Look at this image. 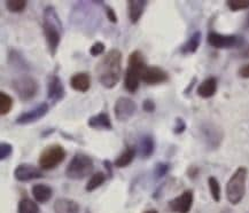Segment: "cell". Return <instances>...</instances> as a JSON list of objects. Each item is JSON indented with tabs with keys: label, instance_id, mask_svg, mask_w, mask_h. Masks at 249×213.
<instances>
[{
	"label": "cell",
	"instance_id": "cell-1",
	"mask_svg": "<svg viewBox=\"0 0 249 213\" xmlns=\"http://www.w3.org/2000/svg\"><path fill=\"white\" fill-rule=\"evenodd\" d=\"M95 74L100 84L106 88H114L119 84L122 75V53L110 49L95 66Z\"/></svg>",
	"mask_w": 249,
	"mask_h": 213
},
{
	"label": "cell",
	"instance_id": "cell-2",
	"mask_svg": "<svg viewBox=\"0 0 249 213\" xmlns=\"http://www.w3.org/2000/svg\"><path fill=\"white\" fill-rule=\"evenodd\" d=\"M43 31L51 55L54 56L61 41L62 22L53 6H47L43 13Z\"/></svg>",
	"mask_w": 249,
	"mask_h": 213
},
{
	"label": "cell",
	"instance_id": "cell-3",
	"mask_svg": "<svg viewBox=\"0 0 249 213\" xmlns=\"http://www.w3.org/2000/svg\"><path fill=\"white\" fill-rule=\"evenodd\" d=\"M146 61L140 50H133L127 60V68L124 76V87L130 93H136L142 82L143 70L146 69Z\"/></svg>",
	"mask_w": 249,
	"mask_h": 213
},
{
	"label": "cell",
	"instance_id": "cell-4",
	"mask_svg": "<svg viewBox=\"0 0 249 213\" xmlns=\"http://www.w3.org/2000/svg\"><path fill=\"white\" fill-rule=\"evenodd\" d=\"M94 163L89 155L78 152L66 167V177L70 180H83L93 172Z\"/></svg>",
	"mask_w": 249,
	"mask_h": 213
},
{
	"label": "cell",
	"instance_id": "cell-5",
	"mask_svg": "<svg viewBox=\"0 0 249 213\" xmlns=\"http://www.w3.org/2000/svg\"><path fill=\"white\" fill-rule=\"evenodd\" d=\"M246 180H247V168H237L226 183V198L233 205H237L242 201L246 193Z\"/></svg>",
	"mask_w": 249,
	"mask_h": 213
},
{
	"label": "cell",
	"instance_id": "cell-6",
	"mask_svg": "<svg viewBox=\"0 0 249 213\" xmlns=\"http://www.w3.org/2000/svg\"><path fill=\"white\" fill-rule=\"evenodd\" d=\"M67 151L61 145H50L40 152L38 163L44 171H50L59 166L66 160Z\"/></svg>",
	"mask_w": 249,
	"mask_h": 213
},
{
	"label": "cell",
	"instance_id": "cell-7",
	"mask_svg": "<svg viewBox=\"0 0 249 213\" xmlns=\"http://www.w3.org/2000/svg\"><path fill=\"white\" fill-rule=\"evenodd\" d=\"M12 88L20 100L29 101L38 94L39 84L34 77L24 75L12 82Z\"/></svg>",
	"mask_w": 249,
	"mask_h": 213
},
{
	"label": "cell",
	"instance_id": "cell-8",
	"mask_svg": "<svg viewBox=\"0 0 249 213\" xmlns=\"http://www.w3.org/2000/svg\"><path fill=\"white\" fill-rule=\"evenodd\" d=\"M199 131L201 139L210 150L218 148L224 139L222 127L213 122H203L199 127Z\"/></svg>",
	"mask_w": 249,
	"mask_h": 213
},
{
	"label": "cell",
	"instance_id": "cell-9",
	"mask_svg": "<svg viewBox=\"0 0 249 213\" xmlns=\"http://www.w3.org/2000/svg\"><path fill=\"white\" fill-rule=\"evenodd\" d=\"M207 41L210 46L215 49H234L242 45L244 39L241 37L235 36V34H222L218 33H209L207 37Z\"/></svg>",
	"mask_w": 249,
	"mask_h": 213
},
{
	"label": "cell",
	"instance_id": "cell-10",
	"mask_svg": "<svg viewBox=\"0 0 249 213\" xmlns=\"http://www.w3.org/2000/svg\"><path fill=\"white\" fill-rule=\"evenodd\" d=\"M137 111V103L132 98L121 97L116 100L114 104V114L117 120L120 122H126L132 118Z\"/></svg>",
	"mask_w": 249,
	"mask_h": 213
},
{
	"label": "cell",
	"instance_id": "cell-11",
	"mask_svg": "<svg viewBox=\"0 0 249 213\" xmlns=\"http://www.w3.org/2000/svg\"><path fill=\"white\" fill-rule=\"evenodd\" d=\"M50 110V106L47 102H41L38 104L37 107H35L34 109L25 111V113L21 114L20 116L15 119V123L18 125H28V124L35 123L37 120L43 118L44 116L47 115Z\"/></svg>",
	"mask_w": 249,
	"mask_h": 213
},
{
	"label": "cell",
	"instance_id": "cell-12",
	"mask_svg": "<svg viewBox=\"0 0 249 213\" xmlns=\"http://www.w3.org/2000/svg\"><path fill=\"white\" fill-rule=\"evenodd\" d=\"M193 199L194 196L192 190H185L179 196L171 199L168 203V206L170 211L175 213H188L193 205Z\"/></svg>",
	"mask_w": 249,
	"mask_h": 213
},
{
	"label": "cell",
	"instance_id": "cell-13",
	"mask_svg": "<svg viewBox=\"0 0 249 213\" xmlns=\"http://www.w3.org/2000/svg\"><path fill=\"white\" fill-rule=\"evenodd\" d=\"M15 179L20 182H28V181L41 179L44 178V173L41 172L39 168L34 166V165L23 163L18 165L17 168L14 170Z\"/></svg>",
	"mask_w": 249,
	"mask_h": 213
},
{
	"label": "cell",
	"instance_id": "cell-14",
	"mask_svg": "<svg viewBox=\"0 0 249 213\" xmlns=\"http://www.w3.org/2000/svg\"><path fill=\"white\" fill-rule=\"evenodd\" d=\"M65 95L66 90L61 78L57 75H51L47 81V98L53 102H57V101H61Z\"/></svg>",
	"mask_w": 249,
	"mask_h": 213
},
{
	"label": "cell",
	"instance_id": "cell-15",
	"mask_svg": "<svg viewBox=\"0 0 249 213\" xmlns=\"http://www.w3.org/2000/svg\"><path fill=\"white\" fill-rule=\"evenodd\" d=\"M169 79L168 72L160 66H146L142 74V82L147 85H159Z\"/></svg>",
	"mask_w": 249,
	"mask_h": 213
},
{
	"label": "cell",
	"instance_id": "cell-16",
	"mask_svg": "<svg viewBox=\"0 0 249 213\" xmlns=\"http://www.w3.org/2000/svg\"><path fill=\"white\" fill-rule=\"evenodd\" d=\"M148 2L145 0H129L126 2L127 5V15L129 20L132 24H137L142 18L143 12H145L146 6Z\"/></svg>",
	"mask_w": 249,
	"mask_h": 213
},
{
	"label": "cell",
	"instance_id": "cell-17",
	"mask_svg": "<svg viewBox=\"0 0 249 213\" xmlns=\"http://www.w3.org/2000/svg\"><path fill=\"white\" fill-rule=\"evenodd\" d=\"M70 86L72 90L85 93L91 87V77L88 72H77L70 78Z\"/></svg>",
	"mask_w": 249,
	"mask_h": 213
},
{
	"label": "cell",
	"instance_id": "cell-18",
	"mask_svg": "<svg viewBox=\"0 0 249 213\" xmlns=\"http://www.w3.org/2000/svg\"><path fill=\"white\" fill-rule=\"evenodd\" d=\"M88 125L94 130H105V131H111L113 124L106 113H100L89 118Z\"/></svg>",
	"mask_w": 249,
	"mask_h": 213
},
{
	"label": "cell",
	"instance_id": "cell-19",
	"mask_svg": "<svg viewBox=\"0 0 249 213\" xmlns=\"http://www.w3.org/2000/svg\"><path fill=\"white\" fill-rule=\"evenodd\" d=\"M54 213H79V205L74 199L57 198L53 204Z\"/></svg>",
	"mask_w": 249,
	"mask_h": 213
},
{
	"label": "cell",
	"instance_id": "cell-20",
	"mask_svg": "<svg viewBox=\"0 0 249 213\" xmlns=\"http://www.w3.org/2000/svg\"><path fill=\"white\" fill-rule=\"evenodd\" d=\"M155 150V142L152 135L145 134L139 139L138 152L142 158H149Z\"/></svg>",
	"mask_w": 249,
	"mask_h": 213
},
{
	"label": "cell",
	"instance_id": "cell-21",
	"mask_svg": "<svg viewBox=\"0 0 249 213\" xmlns=\"http://www.w3.org/2000/svg\"><path fill=\"white\" fill-rule=\"evenodd\" d=\"M31 193H33L35 201H37L38 203H47L53 195L52 188L44 183L35 184L33 189H31Z\"/></svg>",
	"mask_w": 249,
	"mask_h": 213
},
{
	"label": "cell",
	"instance_id": "cell-22",
	"mask_svg": "<svg viewBox=\"0 0 249 213\" xmlns=\"http://www.w3.org/2000/svg\"><path fill=\"white\" fill-rule=\"evenodd\" d=\"M217 91V79L215 77H209L201 82L197 87V95L203 98H209L215 95Z\"/></svg>",
	"mask_w": 249,
	"mask_h": 213
},
{
	"label": "cell",
	"instance_id": "cell-23",
	"mask_svg": "<svg viewBox=\"0 0 249 213\" xmlns=\"http://www.w3.org/2000/svg\"><path fill=\"white\" fill-rule=\"evenodd\" d=\"M135 157H136V149L131 147V146H127V147H125V149L121 152L119 157L115 160L114 166L119 168L129 166V165L132 163V161L135 160Z\"/></svg>",
	"mask_w": 249,
	"mask_h": 213
},
{
	"label": "cell",
	"instance_id": "cell-24",
	"mask_svg": "<svg viewBox=\"0 0 249 213\" xmlns=\"http://www.w3.org/2000/svg\"><path fill=\"white\" fill-rule=\"evenodd\" d=\"M201 43V33L200 31H196V33L191 34L186 43L181 46L180 52L184 54H193L196 53L197 49H199Z\"/></svg>",
	"mask_w": 249,
	"mask_h": 213
},
{
	"label": "cell",
	"instance_id": "cell-25",
	"mask_svg": "<svg viewBox=\"0 0 249 213\" xmlns=\"http://www.w3.org/2000/svg\"><path fill=\"white\" fill-rule=\"evenodd\" d=\"M18 213H40V210L34 199L24 197L18 202Z\"/></svg>",
	"mask_w": 249,
	"mask_h": 213
},
{
	"label": "cell",
	"instance_id": "cell-26",
	"mask_svg": "<svg viewBox=\"0 0 249 213\" xmlns=\"http://www.w3.org/2000/svg\"><path fill=\"white\" fill-rule=\"evenodd\" d=\"M106 179H107V177L104 172L94 173L93 176L90 178V180L88 181V183H86L85 190L88 193L93 192V190H95L97 188H99L100 186H102L105 181H106Z\"/></svg>",
	"mask_w": 249,
	"mask_h": 213
},
{
	"label": "cell",
	"instance_id": "cell-27",
	"mask_svg": "<svg viewBox=\"0 0 249 213\" xmlns=\"http://www.w3.org/2000/svg\"><path fill=\"white\" fill-rule=\"evenodd\" d=\"M13 108V98L11 95L0 92V115L5 116L11 113Z\"/></svg>",
	"mask_w": 249,
	"mask_h": 213
},
{
	"label": "cell",
	"instance_id": "cell-28",
	"mask_svg": "<svg viewBox=\"0 0 249 213\" xmlns=\"http://www.w3.org/2000/svg\"><path fill=\"white\" fill-rule=\"evenodd\" d=\"M6 8L11 13H21L27 7V1L25 0H7L5 2Z\"/></svg>",
	"mask_w": 249,
	"mask_h": 213
},
{
	"label": "cell",
	"instance_id": "cell-29",
	"mask_svg": "<svg viewBox=\"0 0 249 213\" xmlns=\"http://www.w3.org/2000/svg\"><path fill=\"white\" fill-rule=\"evenodd\" d=\"M8 61L11 65H14L18 66V68L21 69H28V66L27 63L24 62L23 58H22V55L20 53L18 52V50L15 49H11L9 50V55H8Z\"/></svg>",
	"mask_w": 249,
	"mask_h": 213
},
{
	"label": "cell",
	"instance_id": "cell-30",
	"mask_svg": "<svg viewBox=\"0 0 249 213\" xmlns=\"http://www.w3.org/2000/svg\"><path fill=\"white\" fill-rule=\"evenodd\" d=\"M208 186L213 201L219 202V199H221V186H219L218 180L215 177H210L208 179Z\"/></svg>",
	"mask_w": 249,
	"mask_h": 213
},
{
	"label": "cell",
	"instance_id": "cell-31",
	"mask_svg": "<svg viewBox=\"0 0 249 213\" xmlns=\"http://www.w3.org/2000/svg\"><path fill=\"white\" fill-rule=\"evenodd\" d=\"M228 7L231 9L232 12L244 11V9L249 8V1L248 0H229L226 2Z\"/></svg>",
	"mask_w": 249,
	"mask_h": 213
},
{
	"label": "cell",
	"instance_id": "cell-32",
	"mask_svg": "<svg viewBox=\"0 0 249 213\" xmlns=\"http://www.w3.org/2000/svg\"><path fill=\"white\" fill-rule=\"evenodd\" d=\"M169 170H170V165L168 163H156L155 167H154V177L155 179H161V178H163L165 174L169 172Z\"/></svg>",
	"mask_w": 249,
	"mask_h": 213
},
{
	"label": "cell",
	"instance_id": "cell-33",
	"mask_svg": "<svg viewBox=\"0 0 249 213\" xmlns=\"http://www.w3.org/2000/svg\"><path fill=\"white\" fill-rule=\"evenodd\" d=\"M13 152V146L8 142H1L0 145V160L4 161L8 158Z\"/></svg>",
	"mask_w": 249,
	"mask_h": 213
},
{
	"label": "cell",
	"instance_id": "cell-34",
	"mask_svg": "<svg viewBox=\"0 0 249 213\" xmlns=\"http://www.w3.org/2000/svg\"><path fill=\"white\" fill-rule=\"evenodd\" d=\"M105 49H106L105 44L102 43V41H97V43H94L93 45L91 46L90 54L92 56H99V55H101V54L105 53Z\"/></svg>",
	"mask_w": 249,
	"mask_h": 213
},
{
	"label": "cell",
	"instance_id": "cell-35",
	"mask_svg": "<svg viewBox=\"0 0 249 213\" xmlns=\"http://www.w3.org/2000/svg\"><path fill=\"white\" fill-rule=\"evenodd\" d=\"M104 8H105V13H106V16L108 20H109L111 23H117V15L116 13H115L114 8L110 7L109 5H106L104 2Z\"/></svg>",
	"mask_w": 249,
	"mask_h": 213
},
{
	"label": "cell",
	"instance_id": "cell-36",
	"mask_svg": "<svg viewBox=\"0 0 249 213\" xmlns=\"http://www.w3.org/2000/svg\"><path fill=\"white\" fill-rule=\"evenodd\" d=\"M185 130H186V123H185V120L183 118H180V117H178L177 119H176V124H175V127H174V133L175 134H181Z\"/></svg>",
	"mask_w": 249,
	"mask_h": 213
},
{
	"label": "cell",
	"instance_id": "cell-37",
	"mask_svg": "<svg viewBox=\"0 0 249 213\" xmlns=\"http://www.w3.org/2000/svg\"><path fill=\"white\" fill-rule=\"evenodd\" d=\"M155 108H156V106H155L154 101L151 100V98H146V100H143V102H142L143 111H146V113H149V114L154 113Z\"/></svg>",
	"mask_w": 249,
	"mask_h": 213
},
{
	"label": "cell",
	"instance_id": "cell-38",
	"mask_svg": "<svg viewBox=\"0 0 249 213\" xmlns=\"http://www.w3.org/2000/svg\"><path fill=\"white\" fill-rule=\"evenodd\" d=\"M238 74L241 78H249V63H248V65L242 66L241 68L239 69Z\"/></svg>",
	"mask_w": 249,
	"mask_h": 213
},
{
	"label": "cell",
	"instance_id": "cell-39",
	"mask_svg": "<svg viewBox=\"0 0 249 213\" xmlns=\"http://www.w3.org/2000/svg\"><path fill=\"white\" fill-rule=\"evenodd\" d=\"M104 165H105V167H106L108 176H109L110 178H113V165L114 164H111L110 161L106 160V161H104Z\"/></svg>",
	"mask_w": 249,
	"mask_h": 213
},
{
	"label": "cell",
	"instance_id": "cell-40",
	"mask_svg": "<svg viewBox=\"0 0 249 213\" xmlns=\"http://www.w3.org/2000/svg\"><path fill=\"white\" fill-rule=\"evenodd\" d=\"M244 28H245L246 30H249V14L247 15V17H246V20H245Z\"/></svg>",
	"mask_w": 249,
	"mask_h": 213
},
{
	"label": "cell",
	"instance_id": "cell-41",
	"mask_svg": "<svg viewBox=\"0 0 249 213\" xmlns=\"http://www.w3.org/2000/svg\"><path fill=\"white\" fill-rule=\"evenodd\" d=\"M53 132H54V130H52V129H50V130H49V131L44 132V133H43V134H41V135H43V136H46L47 134H50V133H53Z\"/></svg>",
	"mask_w": 249,
	"mask_h": 213
},
{
	"label": "cell",
	"instance_id": "cell-42",
	"mask_svg": "<svg viewBox=\"0 0 249 213\" xmlns=\"http://www.w3.org/2000/svg\"><path fill=\"white\" fill-rule=\"evenodd\" d=\"M145 213H159L156 210H148V211H146Z\"/></svg>",
	"mask_w": 249,
	"mask_h": 213
},
{
	"label": "cell",
	"instance_id": "cell-43",
	"mask_svg": "<svg viewBox=\"0 0 249 213\" xmlns=\"http://www.w3.org/2000/svg\"><path fill=\"white\" fill-rule=\"evenodd\" d=\"M85 213H91V211H90V210H89V209H86V210H85Z\"/></svg>",
	"mask_w": 249,
	"mask_h": 213
},
{
	"label": "cell",
	"instance_id": "cell-44",
	"mask_svg": "<svg viewBox=\"0 0 249 213\" xmlns=\"http://www.w3.org/2000/svg\"><path fill=\"white\" fill-rule=\"evenodd\" d=\"M247 213H249V212H247Z\"/></svg>",
	"mask_w": 249,
	"mask_h": 213
}]
</instances>
